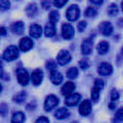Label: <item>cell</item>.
<instances>
[{
  "mask_svg": "<svg viewBox=\"0 0 123 123\" xmlns=\"http://www.w3.org/2000/svg\"><path fill=\"white\" fill-rule=\"evenodd\" d=\"M25 121V114L22 111H16L12 116V123H24Z\"/></svg>",
  "mask_w": 123,
  "mask_h": 123,
  "instance_id": "ffe728a7",
  "label": "cell"
},
{
  "mask_svg": "<svg viewBox=\"0 0 123 123\" xmlns=\"http://www.w3.org/2000/svg\"><path fill=\"white\" fill-rule=\"evenodd\" d=\"M80 67H81L82 69H84V70L87 69V68L89 67L88 60H86V59H83V60H81V61H80Z\"/></svg>",
  "mask_w": 123,
  "mask_h": 123,
  "instance_id": "1f68e13d",
  "label": "cell"
},
{
  "mask_svg": "<svg viewBox=\"0 0 123 123\" xmlns=\"http://www.w3.org/2000/svg\"><path fill=\"white\" fill-rule=\"evenodd\" d=\"M93 85H94L93 87H95V88L101 90V89L104 87V81H103L102 79L98 78V79H96V80L94 81V84H93Z\"/></svg>",
  "mask_w": 123,
  "mask_h": 123,
  "instance_id": "f546056e",
  "label": "cell"
},
{
  "mask_svg": "<svg viewBox=\"0 0 123 123\" xmlns=\"http://www.w3.org/2000/svg\"><path fill=\"white\" fill-rule=\"evenodd\" d=\"M118 98H119V93H118V91L115 90V89H112L111 92V101L114 102V101L118 100Z\"/></svg>",
  "mask_w": 123,
  "mask_h": 123,
  "instance_id": "836d02e7",
  "label": "cell"
},
{
  "mask_svg": "<svg viewBox=\"0 0 123 123\" xmlns=\"http://www.w3.org/2000/svg\"><path fill=\"white\" fill-rule=\"evenodd\" d=\"M109 49H110V46L107 41H101L97 45V51L100 55H105L109 51Z\"/></svg>",
  "mask_w": 123,
  "mask_h": 123,
  "instance_id": "44dd1931",
  "label": "cell"
},
{
  "mask_svg": "<svg viewBox=\"0 0 123 123\" xmlns=\"http://www.w3.org/2000/svg\"><path fill=\"white\" fill-rule=\"evenodd\" d=\"M81 100V94L79 93H71L69 95H66L65 97V105L68 107L76 106Z\"/></svg>",
  "mask_w": 123,
  "mask_h": 123,
  "instance_id": "52a82bcc",
  "label": "cell"
},
{
  "mask_svg": "<svg viewBox=\"0 0 123 123\" xmlns=\"http://www.w3.org/2000/svg\"><path fill=\"white\" fill-rule=\"evenodd\" d=\"M69 114H70V112L66 108H60L55 111V117L59 120L65 119L66 117L69 116Z\"/></svg>",
  "mask_w": 123,
  "mask_h": 123,
  "instance_id": "e0dca14e",
  "label": "cell"
},
{
  "mask_svg": "<svg viewBox=\"0 0 123 123\" xmlns=\"http://www.w3.org/2000/svg\"><path fill=\"white\" fill-rule=\"evenodd\" d=\"M8 106L6 104H1L0 105V114L2 116H5L8 113Z\"/></svg>",
  "mask_w": 123,
  "mask_h": 123,
  "instance_id": "d6a6232c",
  "label": "cell"
},
{
  "mask_svg": "<svg viewBox=\"0 0 123 123\" xmlns=\"http://www.w3.org/2000/svg\"><path fill=\"white\" fill-rule=\"evenodd\" d=\"M66 2H67V0H54V5L57 8H62Z\"/></svg>",
  "mask_w": 123,
  "mask_h": 123,
  "instance_id": "d590c367",
  "label": "cell"
},
{
  "mask_svg": "<svg viewBox=\"0 0 123 123\" xmlns=\"http://www.w3.org/2000/svg\"><path fill=\"white\" fill-rule=\"evenodd\" d=\"M50 80L54 85H60L62 82L63 77H62V73H60L59 71H57L55 69V70H52L50 73Z\"/></svg>",
  "mask_w": 123,
  "mask_h": 123,
  "instance_id": "9a60e30c",
  "label": "cell"
},
{
  "mask_svg": "<svg viewBox=\"0 0 123 123\" xmlns=\"http://www.w3.org/2000/svg\"><path fill=\"white\" fill-rule=\"evenodd\" d=\"M99 96H100V90L97 89V88H95V87H93V88L91 89V99H92V101H93L94 103L98 102Z\"/></svg>",
  "mask_w": 123,
  "mask_h": 123,
  "instance_id": "484cf974",
  "label": "cell"
},
{
  "mask_svg": "<svg viewBox=\"0 0 123 123\" xmlns=\"http://www.w3.org/2000/svg\"><path fill=\"white\" fill-rule=\"evenodd\" d=\"M25 98H26V93L23 91H21V92H19V93H17L14 97H13V101H15L16 103H22L24 100H25Z\"/></svg>",
  "mask_w": 123,
  "mask_h": 123,
  "instance_id": "4316f807",
  "label": "cell"
},
{
  "mask_svg": "<svg viewBox=\"0 0 123 123\" xmlns=\"http://www.w3.org/2000/svg\"><path fill=\"white\" fill-rule=\"evenodd\" d=\"M71 59H72L71 54L67 50H62V51H60L59 54H58V56H57V62L61 65L67 64L68 62H70Z\"/></svg>",
  "mask_w": 123,
  "mask_h": 123,
  "instance_id": "277c9868",
  "label": "cell"
},
{
  "mask_svg": "<svg viewBox=\"0 0 123 123\" xmlns=\"http://www.w3.org/2000/svg\"><path fill=\"white\" fill-rule=\"evenodd\" d=\"M42 79H43V72L40 69H36L35 71H33L31 75V80L35 86L40 85L42 82Z\"/></svg>",
  "mask_w": 123,
  "mask_h": 123,
  "instance_id": "4fadbf2b",
  "label": "cell"
},
{
  "mask_svg": "<svg viewBox=\"0 0 123 123\" xmlns=\"http://www.w3.org/2000/svg\"><path fill=\"white\" fill-rule=\"evenodd\" d=\"M41 6H42L43 9L48 10L50 8V6H51V1L50 0H42L41 1Z\"/></svg>",
  "mask_w": 123,
  "mask_h": 123,
  "instance_id": "8d00e7d4",
  "label": "cell"
},
{
  "mask_svg": "<svg viewBox=\"0 0 123 123\" xmlns=\"http://www.w3.org/2000/svg\"><path fill=\"white\" fill-rule=\"evenodd\" d=\"M93 49V41L91 38H86L81 45V50L84 55H89Z\"/></svg>",
  "mask_w": 123,
  "mask_h": 123,
  "instance_id": "30bf717a",
  "label": "cell"
},
{
  "mask_svg": "<svg viewBox=\"0 0 123 123\" xmlns=\"http://www.w3.org/2000/svg\"><path fill=\"white\" fill-rule=\"evenodd\" d=\"M109 106H110V109H111V110H113V109H114V104L111 103V104H110Z\"/></svg>",
  "mask_w": 123,
  "mask_h": 123,
  "instance_id": "7bdbcfd3",
  "label": "cell"
},
{
  "mask_svg": "<svg viewBox=\"0 0 123 123\" xmlns=\"http://www.w3.org/2000/svg\"><path fill=\"white\" fill-rule=\"evenodd\" d=\"M11 3L9 0H0V10L1 11H7L10 9Z\"/></svg>",
  "mask_w": 123,
  "mask_h": 123,
  "instance_id": "f1b7e54d",
  "label": "cell"
},
{
  "mask_svg": "<svg viewBox=\"0 0 123 123\" xmlns=\"http://www.w3.org/2000/svg\"><path fill=\"white\" fill-rule=\"evenodd\" d=\"M74 89H75V85L72 82H66L62 87V94L65 96L69 95L73 92Z\"/></svg>",
  "mask_w": 123,
  "mask_h": 123,
  "instance_id": "ac0fdd59",
  "label": "cell"
},
{
  "mask_svg": "<svg viewBox=\"0 0 123 123\" xmlns=\"http://www.w3.org/2000/svg\"><path fill=\"white\" fill-rule=\"evenodd\" d=\"M97 72L101 76H108L112 72V66L108 62H103L98 66Z\"/></svg>",
  "mask_w": 123,
  "mask_h": 123,
  "instance_id": "7c38bea8",
  "label": "cell"
},
{
  "mask_svg": "<svg viewBox=\"0 0 123 123\" xmlns=\"http://www.w3.org/2000/svg\"><path fill=\"white\" fill-rule=\"evenodd\" d=\"M11 30L16 35H21L24 32V23L22 21H16L12 24Z\"/></svg>",
  "mask_w": 123,
  "mask_h": 123,
  "instance_id": "2e32d148",
  "label": "cell"
},
{
  "mask_svg": "<svg viewBox=\"0 0 123 123\" xmlns=\"http://www.w3.org/2000/svg\"><path fill=\"white\" fill-rule=\"evenodd\" d=\"M33 45H34L33 40L30 37H27L21 38L20 41H19V49L21 51H23V52L29 51L33 47Z\"/></svg>",
  "mask_w": 123,
  "mask_h": 123,
  "instance_id": "8fae6325",
  "label": "cell"
},
{
  "mask_svg": "<svg viewBox=\"0 0 123 123\" xmlns=\"http://www.w3.org/2000/svg\"><path fill=\"white\" fill-rule=\"evenodd\" d=\"M98 28H99L100 33L102 35H104V36H110L112 33V31H113L112 25L109 21H103V22H101L99 24Z\"/></svg>",
  "mask_w": 123,
  "mask_h": 123,
  "instance_id": "ba28073f",
  "label": "cell"
},
{
  "mask_svg": "<svg viewBox=\"0 0 123 123\" xmlns=\"http://www.w3.org/2000/svg\"><path fill=\"white\" fill-rule=\"evenodd\" d=\"M1 90H2V86H1V84H0V92H1Z\"/></svg>",
  "mask_w": 123,
  "mask_h": 123,
  "instance_id": "ee69618b",
  "label": "cell"
},
{
  "mask_svg": "<svg viewBox=\"0 0 123 123\" xmlns=\"http://www.w3.org/2000/svg\"><path fill=\"white\" fill-rule=\"evenodd\" d=\"M80 16V9L77 5H71L66 11V18L69 21H75Z\"/></svg>",
  "mask_w": 123,
  "mask_h": 123,
  "instance_id": "3957f363",
  "label": "cell"
},
{
  "mask_svg": "<svg viewBox=\"0 0 123 123\" xmlns=\"http://www.w3.org/2000/svg\"><path fill=\"white\" fill-rule=\"evenodd\" d=\"M72 123H78V122H76V121H74V122H72Z\"/></svg>",
  "mask_w": 123,
  "mask_h": 123,
  "instance_id": "f6af8a7d",
  "label": "cell"
},
{
  "mask_svg": "<svg viewBox=\"0 0 123 123\" xmlns=\"http://www.w3.org/2000/svg\"><path fill=\"white\" fill-rule=\"evenodd\" d=\"M7 31L5 27H0V36H6Z\"/></svg>",
  "mask_w": 123,
  "mask_h": 123,
  "instance_id": "ab89813d",
  "label": "cell"
},
{
  "mask_svg": "<svg viewBox=\"0 0 123 123\" xmlns=\"http://www.w3.org/2000/svg\"><path fill=\"white\" fill-rule=\"evenodd\" d=\"M86 21H81L77 25V29H78L79 32H83L86 29Z\"/></svg>",
  "mask_w": 123,
  "mask_h": 123,
  "instance_id": "e575fe53",
  "label": "cell"
},
{
  "mask_svg": "<svg viewBox=\"0 0 123 123\" xmlns=\"http://www.w3.org/2000/svg\"><path fill=\"white\" fill-rule=\"evenodd\" d=\"M2 76H3V67L0 64V77H2Z\"/></svg>",
  "mask_w": 123,
  "mask_h": 123,
  "instance_id": "b9f144b4",
  "label": "cell"
},
{
  "mask_svg": "<svg viewBox=\"0 0 123 123\" xmlns=\"http://www.w3.org/2000/svg\"><path fill=\"white\" fill-rule=\"evenodd\" d=\"M90 111H91V103L89 100L86 99L81 103L79 107V112L83 116H87L90 113Z\"/></svg>",
  "mask_w": 123,
  "mask_h": 123,
  "instance_id": "9c48e42d",
  "label": "cell"
},
{
  "mask_svg": "<svg viewBox=\"0 0 123 123\" xmlns=\"http://www.w3.org/2000/svg\"><path fill=\"white\" fill-rule=\"evenodd\" d=\"M60 19V13L58 11H52L49 13V22L52 24H56Z\"/></svg>",
  "mask_w": 123,
  "mask_h": 123,
  "instance_id": "603a6c76",
  "label": "cell"
},
{
  "mask_svg": "<svg viewBox=\"0 0 123 123\" xmlns=\"http://www.w3.org/2000/svg\"><path fill=\"white\" fill-rule=\"evenodd\" d=\"M44 35L48 37H54L56 35V27H55V24H52V23H47L45 25V28H44Z\"/></svg>",
  "mask_w": 123,
  "mask_h": 123,
  "instance_id": "d6986e66",
  "label": "cell"
},
{
  "mask_svg": "<svg viewBox=\"0 0 123 123\" xmlns=\"http://www.w3.org/2000/svg\"><path fill=\"white\" fill-rule=\"evenodd\" d=\"M115 118L118 120V121H121L122 119H123V113H122V108H120L117 111H116V113H115Z\"/></svg>",
  "mask_w": 123,
  "mask_h": 123,
  "instance_id": "74e56055",
  "label": "cell"
},
{
  "mask_svg": "<svg viewBox=\"0 0 123 123\" xmlns=\"http://www.w3.org/2000/svg\"><path fill=\"white\" fill-rule=\"evenodd\" d=\"M78 74H79V71L76 67H71L66 72V76L68 79H75V78H77Z\"/></svg>",
  "mask_w": 123,
  "mask_h": 123,
  "instance_id": "cb8c5ba5",
  "label": "cell"
},
{
  "mask_svg": "<svg viewBox=\"0 0 123 123\" xmlns=\"http://www.w3.org/2000/svg\"><path fill=\"white\" fill-rule=\"evenodd\" d=\"M90 1L94 4H96V5H100V4L103 3V0H90Z\"/></svg>",
  "mask_w": 123,
  "mask_h": 123,
  "instance_id": "60d3db41",
  "label": "cell"
},
{
  "mask_svg": "<svg viewBox=\"0 0 123 123\" xmlns=\"http://www.w3.org/2000/svg\"><path fill=\"white\" fill-rule=\"evenodd\" d=\"M108 13L110 15H111V16L116 15L118 13V8H117V6L115 4H111L109 6V8H108Z\"/></svg>",
  "mask_w": 123,
  "mask_h": 123,
  "instance_id": "d4e9b609",
  "label": "cell"
},
{
  "mask_svg": "<svg viewBox=\"0 0 123 123\" xmlns=\"http://www.w3.org/2000/svg\"><path fill=\"white\" fill-rule=\"evenodd\" d=\"M16 77H17V81L20 85L22 86H26L29 83L30 80V76L29 73L27 72V70L23 69V68H19L16 71Z\"/></svg>",
  "mask_w": 123,
  "mask_h": 123,
  "instance_id": "8992f818",
  "label": "cell"
},
{
  "mask_svg": "<svg viewBox=\"0 0 123 123\" xmlns=\"http://www.w3.org/2000/svg\"><path fill=\"white\" fill-rule=\"evenodd\" d=\"M26 13L29 16L34 17L37 13V6L35 3H31L26 7Z\"/></svg>",
  "mask_w": 123,
  "mask_h": 123,
  "instance_id": "7402d4cb",
  "label": "cell"
},
{
  "mask_svg": "<svg viewBox=\"0 0 123 123\" xmlns=\"http://www.w3.org/2000/svg\"><path fill=\"white\" fill-rule=\"evenodd\" d=\"M19 55V49L14 45L8 46L3 52V59L7 62H12L17 59Z\"/></svg>",
  "mask_w": 123,
  "mask_h": 123,
  "instance_id": "6da1fadb",
  "label": "cell"
},
{
  "mask_svg": "<svg viewBox=\"0 0 123 123\" xmlns=\"http://www.w3.org/2000/svg\"><path fill=\"white\" fill-rule=\"evenodd\" d=\"M85 13H86V16H87V17H95L97 14V11L92 7H88L86 10Z\"/></svg>",
  "mask_w": 123,
  "mask_h": 123,
  "instance_id": "83f0119b",
  "label": "cell"
},
{
  "mask_svg": "<svg viewBox=\"0 0 123 123\" xmlns=\"http://www.w3.org/2000/svg\"><path fill=\"white\" fill-rule=\"evenodd\" d=\"M59 104V99L56 95L50 94L46 97L45 101H44V110L46 111H52L55 107H57V105Z\"/></svg>",
  "mask_w": 123,
  "mask_h": 123,
  "instance_id": "7a4b0ae2",
  "label": "cell"
},
{
  "mask_svg": "<svg viewBox=\"0 0 123 123\" xmlns=\"http://www.w3.org/2000/svg\"><path fill=\"white\" fill-rule=\"evenodd\" d=\"M36 123H49V119L45 116H40L37 119Z\"/></svg>",
  "mask_w": 123,
  "mask_h": 123,
  "instance_id": "f35d334b",
  "label": "cell"
},
{
  "mask_svg": "<svg viewBox=\"0 0 123 123\" xmlns=\"http://www.w3.org/2000/svg\"><path fill=\"white\" fill-rule=\"evenodd\" d=\"M29 34L32 37L34 38H38L40 37L41 34H42V29L40 27V25L37 24H32L29 28Z\"/></svg>",
  "mask_w": 123,
  "mask_h": 123,
  "instance_id": "5bb4252c",
  "label": "cell"
},
{
  "mask_svg": "<svg viewBox=\"0 0 123 123\" xmlns=\"http://www.w3.org/2000/svg\"><path fill=\"white\" fill-rule=\"evenodd\" d=\"M45 65H46V68H47L48 70H50V71L55 70L56 67H57V63H56V62H55V61H52V60L48 61V62H46Z\"/></svg>",
  "mask_w": 123,
  "mask_h": 123,
  "instance_id": "4dcf8cb0",
  "label": "cell"
},
{
  "mask_svg": "<svg viewBox=\"0 0 123 123\" xmlns=\"http://www.w3.org/2000/svg\"><path fill=\"white\" fill-rule=\"evenodd\" d=\"M62 36L64 39H71L74 36V28L69 23H63L62 26Z\"/></svg>",
  "mask_w": 123,
  "mask_h": 123,
  "instance_id": "5b68a950",
  "label": "cell"
}]
</instances>
